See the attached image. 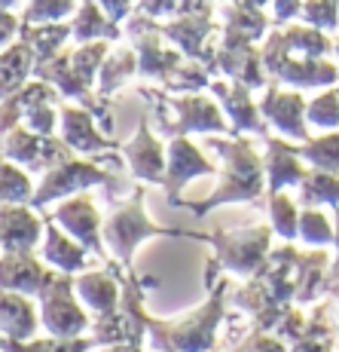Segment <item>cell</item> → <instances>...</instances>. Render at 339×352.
<instances>
[{
    "label": "cell",
    "mask_w": 339,
    "mask_h": 352,
    "mask_svg": "<svg viewBox=\"0 0 339 352\" xmlns=\"http://www.w3.org/2000/svg\"><path fill=\"white\" fill-rule=\"evenodd\" d=\"M104 352H144V349L135 346V343H119V346H107Z\"/></svg>",
    "instance_id": "37"
},
{
    "label": "cell",
    "mask_w": 339,
    "mask_h": 352,
    "mask_svg": "<svg viewBox=\"0 0 339 352\" xmlns=\"http://www.w3.org/2000/svg\"><path fill=\"white\" fill-rule=\"evenodd\" d=\"M46 233V221L22 202H0V248L28 254Z\"/></svg>",
    "instance_id": "12"
},
{
    "label": "cell",
    "mask_w": 339,
    "mask_h": 352,
    "mask_svg": "<svg viewBox=\"0 0 339 352\" xmlns=\"http://www.w3.org/2000/svg\"><path fill=\"white\" fill-rule=\"evenodd\" d=\"M208 175H217V166L187 138V135H178V138L168 141V166H165L162 190H165L172 206H178L180 202L178 190H184L189 181L208 178Z\"/></svg>",
    "instance_id": "9"
},
{
    "label": "cell",
    "mask_w": 339,
    "mask_h": 352,
    "mask_svg": "<svg viewBox=\"0 0 339 352\" xmlns=\"http://www.w3.org/2000/svg\"><path fill=\"white\" fill-rule=\"evenodd\" d=\"M138 71V56L135 52H117V56H110L104 65H101V74H98V89H101V96H110V92H117L119 86L126 83L132 74Z\"/></svg>",
    "instance_id": "26"
},
{
    "label": "cell",
    "mask_w": 339,
    "mask_h": 352,
    "mask_svg": "<svg viewBox=\"0 0 339 352\" xmlns=\"http://www.w3.org/2000/svg\"><path fill=\"white\" fill-rule=\"evenodd\" d=\"M56 270L40 263L34 252H3L0 257V291H19V294L37 297L52 282Z\"/></svg>",
    "instance_id": "13"
},
{
    "label": "cell",
    "mask_w": 339,
    "mask_h": 352,
    "mask_svg": "<svg viewBox=\"0 0 339 352\" xmlns=\"http://www.w3.org/2000/svg\"><path fill=\"white\" fill-rule=\"evenodd\" d=\"M16 0H0V10H6V6H12Z\"/></svg>",
    "instance_id": "39"
},
{
    "label": "cell",
    "mask_w": 339,
    "mask_h": 352,
    "mask_svg": "<svg viewBox=\"0 0 339 352\" xmlns=\"http://www.w3.org/2000/svg\"><path fill=\"white\" fill-rule=\"evenodd\" d=\"M46 233H43V245H40V257L43 263H49L52 270L67 276H80L89 273V248H83L71 233H65L62 227L52 221V214H46Z\"/></svg>",
    "instance_id": "14"
},
{
    "label": "cell",
    "mask_w": 339,
    "mask_h": 352,
    "mask_svg": "<svg viewBox=\"0 0 339 352\" xmlns=\"http://www.w3.org/2000/svg\"><path fill=\"white\" fill-rule=\"evenodd\" d=\"M269 214H272V230L281 239H294V236L300 233V214H296L294 202L284 193L269 196Z\"/></svg>",
    "instance_id": "28"
},
{
    "label": "cell",
    "mask_w": 339,
    "mask_h": 352,
    "mask_svg": "<svg viewBox=\"0 0 339 352\" xmlns=\"http://www.w3.org/2000/svg\"><path fill=\"white\" fill-rule=\"evenodd\" d=\"M159 31L165 34V37H172L174 43L187 52V56L202 58V56H205L202 40H205V34L211 31V22H208V16H184V19H178V22L159 28Z\"/></svg>",
    "instance_id": "22"
},
{
    "label": "cell",
    "mask_w": 339,
    "mask_h": 352,
    "mask_svg": "<svg viewBox=\"0 0 339 352\" xmlns=\"http://www.w3.org/2000/svg\"><path fill=\"white\" fill-rule=\"evenodd\" d=\"M92 337H77V340H62V337H43V340H10L0 334V352H86L92 349Z\"/></svg>",
    "instance_id": "25"
},
{
    "label": "cell",
    "mask_w": 339,
    "mask_h": 352,
    "mask_svg": "<svg viewBox=\"0 0 339 352\" xmlns=\"http://www.w3.org/2000/svg\"><path fill=\"white\" fill-rule=\"evenodd\" d=\"M119 153L126 157L128 172L138 181H144V184H162V181H165L168 147L150 132V120L147 117H141L138 132L119 144Z\"/></svg>",
    "instance_id": "10"
},
{
    "label": "cell",
    "mask_w": 339,
    "mask_h": 352,
    "mask_svg": "<svg viewBox=\"0 0 339 352\" xmlns=\"http://www.w3.org/2000/svg\"><path fill=\"white\" fill-rule=\"evenodd\" d=\"M67 34H73L67 25H56V22H46V25H25L22 28V40L34 50V58L37 65L52 62L62 50V43L67 40Z\"/></svg>",
    "instance_id": "21"
},
{
    "label": "cell",
    "mask_w": 339,
    "mask_h": 352,
    "mask_svg": "<svg viewBox=\"0 0 339 352\" xmlns=\"http://www.w3.org/2000/svg\"><path fill=\"white\" fill-rule=\"evenodd\" d=\"M205 147L220 153L226 168H223V181L205 202H187L180 199L174 208H189L196 214H208L217 206L226 202H254L263 193V181H266V162L254 153V147L245 138L233 135V138H205Z\"/></svg>",
    "instance_id": "1"
},
{
    "label": "cell",
    "mask_w": 339,
    "mask_h": 352,
    "mask_svg": "<svg viewBox=\"0 0 339 352\" xmlns=\"http://www.w3.org/2000/svg\"><path fill=\"white\" fill-rule=\"evenodd\" d=\"M73 10V0H31L25 22L28 25H46V22H58L67 12Z\"/></svg>",
    "instance_id": "29"
},
{
    "label": "cell",
    "mask_w": 339,
    "mask_h": 352,
    "mask_svg": "<svg viewBox=\"0 0 339 352\" xmlns=\"http://www.w3.org/2000/svg\"><path fill=\"white\" fill-rule=\"evenodd\" d=\"M168 107L174 111V123L162 132V138H178V135H189V132H202V135L229 132V123L223 120L220 107L202 96L174 98L168 101Z\"/></svg>",
    "instance_id": "11"
},
{
    "label": "cell",
    "mask_w": 339,
    "mask_h": 352,
    "mask_svg": "<svg viewBox=\"0 0 339 352\" xmlns=\"http://www.w3.org/2000/svg\"><path fill=\"white\" fill-rule=\"evenodd\" d=\"M309 120L315 126H336L339 123V104H336V98L334 96L318 98L315 104L309 107Z\"/></svg>",
    "instance_id": "33"
},
{
    "label": "cell",
    "mask_w": 339,
    "mask_h": 352,
    "mask_svg": "<svg viewBox=\"0 0 339 352\" xmlns=\"http://www.w3.org/2000/svg\"><path fill=\"white\" fill-rule=\"evenodd\" d=\"M52 221H56L65 233H71L83 248H89L98 261H107L104 224H101V214H98V208H95L92 196H86V193L67 196V199H62L56 206Z\"/></svg>",
    "instance_id": "8"
},
{
    "label": "cell",
    "mask_w": 339,
    "mask_h": 352,
    "mask_svg": "<svg viewBox=\"0 0 339 352\" xmlns=\"http://www.w3.org/2000/svg\"><path fill=\"white\" fill-rule=\"evenodd\" d=\"M178 10V0H141V12L147 16H168Z\"/></svg>",
    "instance_id": "34"
},
{
    "label": "cell",
    "mask_w": 339,
    "mask_h": 352,
    "mask_svg": "<svg viewBox=\"0 0 339 352\" xmlns=\"http://www.w3.org/2000/svg\"><path fill=\"white\" fill-rule=\"evenodd\" d=\"M165 86L172 92H199L208 86V67L202 65H180L172 77L165 80Z\"/></svg>",
    "instance_id": "30"
},
{
    "label": "cell",
    "mask_w": 339,
    "mask_h": 352,
    "mask_svg": "<svg viewBox=\"0 0 339 352\" xmlns=\"http://www.w3.org/2000/svg\"><path fill=\"white\" fill-rule=\"evenodd\" d=\"M242 3H245V6H260L263 0H242Z\"/></svg>",
    "instance_id": "38"
},
{
    "label": "cell",
    "mask_w": 339,
    "mask_h": 352,
    "mask_svg": "<svg viewBox=\"0 0 339 352\" xmlns=\"http://www.w3.org/2000/svg\"><path fill=\"white\" fill-rule=\"evenodd\" d=\"M144 196L147 187H135L132 199L126 206H119L110 218L104 221V245L113 254V261H119L123 267H132V257L141 248V242L150 236H178V239H202L205 242L208 233H193V230H178V227H162L153 224L144 214Z\"/></svg>",
    "instance_id": "3"
},
{
    "label": "cell",
    "mask_w": 339,
    "mask_h": 352,
    "mask_svg": "<svg viewBox=\"0 0 339 352\" xmlns=\"http://www.w3.org/2000/svg\"><path fill=\"white\" fill-rule=\"evenodd\" d=\"M98 3L104 6V12H107V19H110V22H119V19L128 12L132 0H98Z\"/></svg>",
    "instance_id": "35"
},
{
    "label": "cell",
    "mask_w": 339,
    "mask_h": 352,
    "mask_svg": "<svg viewBox=\"0 0 339 352\" xmlns=\"http://www.w3.org/2000/svg\"><path fill=\"white\" fill-rule=\"evenodd\" d=\"M34 181L31 175L25 172L22 166L0 157V202H22V206H31L34 199Z\"/></svg>",
    "instance_id": "24"
},
{
    "label": "cell",
    "mask_w": 339,
    "mask_h": 352,
    "mask_svg": "<svg viewBox=\"0 0 339 352\" xmlns=\"http://www.w3.org/2000/svg\"><path fill=\"white\" fill-rule=\"evenodd\" d=\"M40 309H34L28 294L19 291H0V334L10 340H34L40 322Z\"/></svg>",
    "instance_id": "17"
},
{
    "label": "cell",
    "mask_w": 339,
    "mask_h": 352,
    "mask_svg": "<svg viewBox=\"0 0 339 352\" xmlns=\"http://www.w3.org/2000/svg\"><path fill=\"white\" fill-rule=\"evenodd\" d=\"M260 111L278 126V132L290 135V138L306 141V126H303V98L300 96H281V92H269L263 98Z\"/></svg>",
    "instance_id": "20"
},
{
    "label": "cell",
    "mask_w": 339,
    "mask_h": 352,
    "mask_svg": "<svg viewBox=\"0 0 339 352\" xmlns=\"http://www.w3.org/2000/svg\"><path fill=\"white\" fill-rule=\"evenodd\" d=\"M40 303V322L49 331V337H62V340H77L83 331L92 328L89 316L83 313V303L77 297V285L73 276L58 273L52 276V282L37 294Z\"/></svg>",
    "instance_id": "5"
},
{
    "label": "cell",
    "mask_w": 339,
    "mask_h": 352,
    "mask_svg": "<svg viewBox=\"0 0 339 352\" xmlns=\"http://www.w3.org/2000/svg\"><path fill=\"white\" fill-rule=\"evenodd\" d=\"M77 285V297L83 307H89L95 316H104L119 309V300H123V285L113 276V270H89V273H80L73 279Z\"/></svg>",
    "instance_id": "16"
},
{
    "label": "cell",
    "mask_w": 339,
    "mask_h": 352,
    "mask_svg": "<svg viewBox=\"0 0 339 352\" xmlns=\"http://www.w3.org/2000/svg\"><path fill=\"white\" fill-rule=\"evenodd\" d=\"M229 294V282L214 285V294L199 309L180 322H147V340L153 352H211L217 340V324L223 319V303Z\"/></svg>",
    "instance_id": "2"
},
{
    "label": "cell",
    "mask_w": 339,
    "mask_h": 352,
    "mask_svg": "<svg viewBox=\"0 0 339 352\" xmlns=\"http://www.w3.org/2000/svg\"><path fill=\"white\" fill-rule=\"evenodd\" d=\"M0 157L22 166L25 172H52V168L65 166L73 160V151L65 141L52 138V135H37L31 129H12L3 141H0Z\"/></svg>",
    "instance_id": "7"
},
{
    "label": "cell",
    "mask_w": 339,
    "mask_h": 352,
    "mask_svg": "<svg viewBox=\"0 0 339 352\" xmlns=\"http://www.w3.org/2000/svg\"><path fill=\"white\" fill-rule=\"evenodd\" d=\"M211 92L217 96V101L223 104V111L233 117L235 132H257V135H263V123H260V117H257V107L250 104L245 86H242V83H233V86L211 83Z\"/></svg>",
    "instance_id": "19"
},
{
    "label": "cell",
    "mask_w": 339,
    "mask_h": 352,
    "mask_svg": "<svg viewBox=\"0 0 339 352\" xmlns=\"http://www.w3.org/2000/svg\"><path fill=\"white\" fill-rule=\"evenodd\" d=\"M73 37L80 40V43H89V40H117L119 31L117 25L107 19V12H101L98 6H95V0H86L83 10H80L77 22H73Z\"/></svg>",
    "instance_id": "23"
},
{
    "label": "cell",
    "mask_w": 339,
    "mask_h": 352,
    "mask_svg": "<svg viewBox=\"0 0 339 352\" xmlns=\"http://www.w3.org/2000/svg\"><path fill=\"white\" fill-rule=\"evenodd\" d=\"M300 236L309 245H324L330 242V224L321 212H303L300 214Z\"/></svg>",
    "instance_id": "31"
},
{
    "label": "cell",
    "mask_w": 339,
    "mask_h": 352,
    "mask_svg": "<svg viewBox=\"0 0 339 352\" xmlns=\"http://www.w3.org/2000/svg\"><path fill=\"white\" fill-rule=\"evenodd\" d=\"M19 31V22H16V16H10L6 10H0V46L3 43H10L12 40V34Z\"/></svg>",
    "instance_id": "36"
},
{
    "label": "cell",
    "mask_w": 339,
    "mask_h": 352,
    "mask_svg": "<svg viewBox=\"0 0 339 352\" xmlns=\"http://www.w3.org/2000/svg\"><path fill=\"white\" fill-rule=\"evenodd\" d=\"M296 157L309 160L318 172L336 175L339 172V135H330V138H318L309 141V144L296 147Z\"/></svg>",
    "instance_id": "27"
},
{
    "label": "cell",
    "mask_w": 339,
    "mask_h": 352,
    "mask_svg": "<svg viewBox=\"0 0 339 352\" xmlns=\"http://www.w3.org/2000/svg\"><path fill=\"white\" fill-rule=\"evenodd\" d=\"M25 120V111H22V101L19 96H10V98H0V141L19 129V123Z\"/></svg>",
    "instance_id": "32"
},
{
    "label": "cell",
    "mask_w": 339,
    "mask_h": 352,
    "mask_svg": "<svg viewBox=\"0 0 339 352\" xmlns=\"http://www.w3.org/2000/svg\"><path fill=\"white\" fill-rule=\"evenodd\" d=\"M205 242L217 252L223 270L235 276L257 279L269 270V230L266 227H248L233 230V233H208Z\"/></svg>",
    "instance_id": "6"
},
{
    "label": "cell",
    "mask_w": 339,
    "mask_h": 352,
    "mask_svg": "<svg viewBox=\"0 0 339 352\" xmlns=\"http://www.w3.org/2000/svg\"><path fill=\"white\" fill-rule=\"evenodd\" d=\"M62 141L73 153L101 157V153L119 151L117 141H107L95 126V113L86 107H62Z\"/></svg>",
    "instance_id": "15"
},
{
    "label": "cell",
    "mask_w": 339,
    "mask_h": 352,
    "mask_svg": "<svg viewBox=\"0 0 339 352\" xmlns=\"http://www.w3.org/2000/svg\"><path fill=\"white\" fill-rule=\"evenodd\" d=\"M263 162H266V181H269V190L272 193L306 181V172H303L300 160H296V151L281 144L278 138H269V151H266V160Z\"/></svg>",
    "instance_id": "18"
},
{
    "label": "cell",
    "mask_w": 339,
    "mask_h": 352,
    "mask_svg": "<svg viewBox=\"0 0 339 352\" xmlns=\"http://www.w3.org/2000/svg\"><path fill=\"white\" fill-rule=\"evenodd\" d=\"M92 187H107V190H110V199H113V193L126 190L128 184L119 181L110 168L101 166L98 160H77L73 157L71 162L52 168V172H46L43 178H40L37 190H34V199H31V208H46L49 202L67 199V196H77L83 190H92Z\"/></svg>",
    "instance_id": "4"
}]
</instances>
